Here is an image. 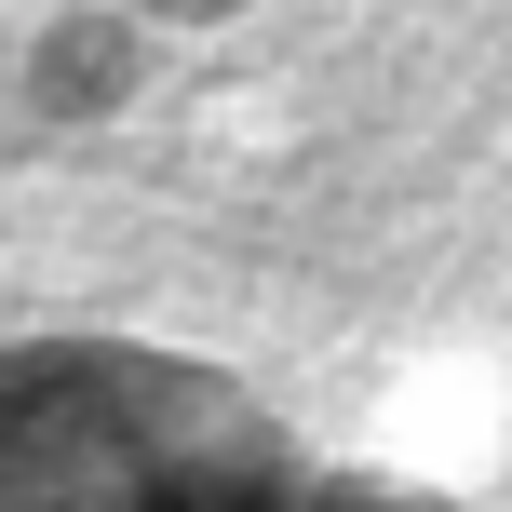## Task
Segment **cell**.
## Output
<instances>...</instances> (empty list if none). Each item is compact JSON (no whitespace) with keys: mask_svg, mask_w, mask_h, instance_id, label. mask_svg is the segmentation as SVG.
I'll return each mask as SVG.
<instances>
[{"mask_svg":"<svg viewBox=\"0 0 512 512\" xmlns=\"http://www.w3.org/2000/svg\"><path fill=\"white\" fill-rule=\"evenodd\" d=\"M0 512H418L283 459L243 391L122 351H27L0 391Z\"/></svg>","mask_w":512,"mask_h":512,"instance_id":"6da1fadb","label":"cell"}]
</instances>
